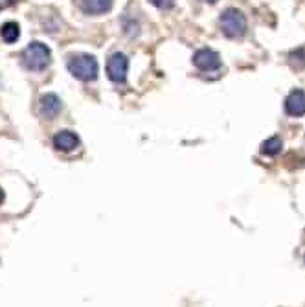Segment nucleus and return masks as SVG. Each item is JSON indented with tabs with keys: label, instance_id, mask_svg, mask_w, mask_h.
Listing matches in <instances>:
<instances>
[{
	"label": "nucleus",
	"instance_id": "nucleus-1",
	"mask_svg": "<svg viewBox=\"0 0 305 307\" xmlns=\"http://www.w3.org/2000/svg\"><path fill=\"white\" fill-rule=\"evenodd\" d=\"M50 59H52V52L46 44L39 43V41H33L24 48L22 52V63L26 66L28 70L31 72H43L48 68Z\"/></svg>",
	"mask_w": 305,
	"mask_h": 307
},
{
	"label": "nucleus",
	"instance_id": "nucleus-2",
	"mask_svg": "<svg viewBox=\"0 0 305 307\" xmlns=\"http://www.w3.org/2000/svg\"><path fill=\"white\" fill-rule=\"evenodd\" d=\"M66 68L79 81H94L98 78V72H100V65H98L96 57H92L88 53L72 55L66 63Z\"/></svg>",
	"mask_w": 305,
	"mask_h": 307
},
{
	"label": "nucleus",
	"instance_id": "nucleus-14",
	"mask_svg": "<svg viewBox=\"0 0 305 307\" xmlns=\"http://www.w3.org/2000/svg\"><path fill=\"white\" fill-rule=\"evenodd\" d=\"M4 197H6V195H4V189L0 188V204H2V202H4Z\"/></svg>",
	"mask_w": 305,
	"mask_h": 307
},
{
	"label": "nucleus",
	"instance_id": "nucleus-13",
	"mask_svg": "<svg viewBox=\"0 0 305 307\" xmlns=\"http://www.w3.org/2000/svg\"><path fill=\"white\" fill-rule=\"evenodd\" d=\"M158 9H171L175 6V0H149Z\"/></svg>",
	"mask_w": 305,
	"mask_h": 307
},
{
	"label": "nucleus",
	"instance_id": "nucleus-10",
	"mask_svg": "<svg viewBox=\"0 0 305 307\" xmlns=\"http://www.w3.org/2000/svg\"><path fill=\"white\" fill-rule=\"evenodd\" d=\"M0 37L8 44L17 43L18 37H21V28H18L17 22H6V24H2V28H0Z\"/></svg>",
	"mask_w": 305,
	"mask_h": 307
},
{
	"label": "nucleus",
	"instance_id": "nucleus-12",
	"mask_svg": "<svg viewBox=\"0 0 305 307\" xmlns=\"http://www.w3.org/2000/svg\"><path fill=\"white\" fill-rule=\"evenodd\" d=\"M289 61H291L292 68H296V70L303 68L305 66V48L292 50V52L289 53Z\"/></svg>",
	"mask_w": 305,
	"mask_h": 307
},
{
	"label": "nucleus",
	"instance_id": "nucleus-9",
	"mask_svg": "<svg viewBox=\"0 0 305 307\" xmlns=\"http://www.w3.org/2000/svg\"><path fill=\"white\" fill-rule=\"evenodd\" d=\"M114 0H81V8L88 15H103L112 9Z\"/></svg>",
	"mask_w": 305,
	"mask_h": 307
},
{
	"label": "nucleus",
	"instance_id": "nucleus-15",
	"mask_svg": "<svg viewBox=\"0 0 305 307\" xmlns=\"http://www.w3.org/2000/svg\"><path fill=\"white\" fill-rule=\"evenodd\" d=\"M202 2H206V4H215L217 0H202Z\"/></svg>",
	"mask_w": 305,
	"mask_h": 307
},
{
	"label": "nucleus",
	"instance_id": "nucleus-6",
	"mask_svg": "<svg viewBox=\"0 0 305 307\" xmlns=\"http://www.w3.org/2000/svg\"><path fill=\"white\" fill-rule=\"evenodd\" d=\"M39 112L44 120H55L61 112V100L53 92L43 94L39 100Z\"/></svg>",
	"mask_w": 305,
	"mask_h": 307
},
{
	"label": "nucleus",
	"instance_id": "nucleus-3",
	"mask_svg": "<svg viewBox=\"0 0 305 307\" xmlns=\"http://www.w3.org/2000/svg\"><path fill=\"white\" fill-rule=\"evenodd\" d=\"M219 26H221L222 33L230 39H239L246 33V17L241 13L239 9L228 8L224 9L219 17Z\"/></svg>",
	"mask_w": 305,
	"mask_h": 307
},
{
	"label": "nucleus",
	"instance_id": "nucleus-4",
	"mask_svg": "<svg viewBox=\"0 0 305 307\" xmlns=\"http://www.w3.org/2000/svg\"><path fill=\"white\" fill-rule=\"evenodd\" d=\"M129 72V59L125 53H112L107 61V75L114 83H123Z\"/></svg>",
	"mask_w": 305,
	"mask_h": 307
},
{
	"label": "nucleus",
	"instance_id": "nucleus-8",
	"mask_svg": "<svg viewBox=\"0 0 305 307\" xmlns=\"http://www.w3.org/2000/svg\"><path fill=\"white\" fill-rule=\"evenodd\" d=\"M78 145H79V136L72 131H59L53 136V147L59 151L70 153V151H74Z\"/></svg>",
	"mask_w": 305,
	"mask_h": 307
},
{
	"label": "nucleus",
	"instance_id": "nucleus-7",
	"mask_svg": "<svg viewBox=\"0 0 305 307\" xmlns=\"http://www.w3.org/2000/svg\"><path fill=\"white\" fill-rule=\"evenodd\" d=\"M285 112L289 116L300 118L305 114V92L303 90H292L285 100Z\"/></svg>",
	"mask_w": 305,
	"mask_h": 307
},
{
	"label": "nucleus",
	"instance_id": "nucleus-5",
	"mask_svg": "<svg viewBox=\"0 0 305 307\" xmlns=\"http://www.w3.org/2000/svg\"><path fill=\"white\" fill-rule=\"evenodd\" d=\"M193 65L202 72H212V70L221 68L222 61H221V55H219L215 50L202 48V50H197V52L193 53Z\"/></svg>",
	"mask_w": 305,
	"mask_h": 307
},
{
	"label": "nucleus",
	"instance_id": "nucleus-11",
	"mask_svg": "<svg viewBox=\"0 0 305 307\" xmlns=\"http://www.w3.org/2000/svg\"><path fill=\"white\" fill-rule=\"evenodd\" d=\"M281 147H283V142L278 136H272L269 140H265L261 144V153L266 157H276V155L281 153Z\"/></svg>",
	"mask_w": 305,
	"mask_h": 307
}]
</instances>
